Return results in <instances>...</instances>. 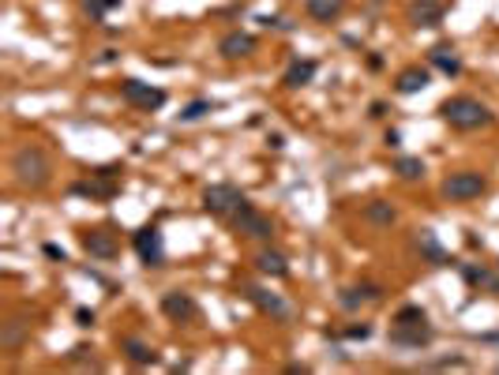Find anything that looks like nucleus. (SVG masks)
Returning a JSON list of instances; mask_svg holds the SVG:
<instances>
[{"label":"nucleus","instance_id":"obj_1","mask_svg":"<svg viewBox=\"0 0 499 375\" xmlns=\"http://www.w3.org/2000/svg\"><path fill=\"white\" fill-rule=\"evenodd\" d=\"M11 180L26 192H38L53 180V162L49 154L42 151L38 143H23L16 154H11Z\"/></svg>","mask_w":499,"mask_h":375},{"label":"nucleus","instance_id":"obj_2","mask_svg":"<svg viewBox=\"0 0 499 375\" xmlns=\"http://www.w3.org/2000/svg\"><path fill=\"white\" fill-rule=\"evenodd\" d=\"M439 113H443L446 124L458 128V131H477V128H488L495 120V113L481 98H473V94H454V98H446L439 105Z\"/></svg>","mask_w":499,"mask_h":375},{"label":"nucleus","instance_id":"obj_3","mask_svg":"<svg viewBox=\"0 0 499 375\" xmlns=\"http://www.w3.org/2000/svg\"><path fill=\"white\" fill-rule=\"evenodd\" d=\"M484 192H488V177L473 169H458L443 180V199H451V203H473Z\"/></svg>","mask_w":499,"mask_h":375},{"label":"nucleus","instance_id":"obj_4","mask_svg":"<svg viewBox=\"0 0 499 375\" xmlns=\"http://www.w3.org/2000/svg\"><path fill=\"white\" fill-rule=\"evenodd\" d=\"M244 203H248V199H244V192L236 184H210L207 192H203V210L207 214H218V218H226V214L233 218V214L241 210Z\"/></svg>","mask_w":499,"mask_h":375},{"label":"nucleus","instance_id":"obj_5","mask_svg":"<svg viewBox=\"0 0 499 375\" xmlns=\"http://www.w3.org/2000/svg\"><path fill=\"white\" fill-rule=\"evenodd\" d=\"M121 98L128 105H136V109H143V113H158L169 102V94L162 87L143 83V79H124V83H121Z\"/></svg>","mask_w":499,"mask_h":375},{"label":"nucleus","instance_id":"obj_6","mask_svg":"<svg viewBox=\"0 0 499 375\" xmlns=\"http://www.w3.org/2000/svg\"><path fill=\"white\" fill-rule=\"evenodd\" d=\"M233 229L241 237H248V240H274V222L267 218V214H259L252 203H244L233 214Z\"/></svg>","mask_w":499,"mask_h":375},{"label":"nucleus","instance_id":"obj_7","mask_svg":"<svg viewBox=\"0 0 499 375\" xmlns=\"http://www.w3.org/2000/svg\"><path fill=\"white\" fill-rule=\"evenodd\" d=\"M241 289H244V297L252 300L263 315L274 319V323H289V319H293V308H289L278 293H270V289H263V286H252V281H244Z\"/></svg>","mask_w":499,"mask_h":375},{"label":"nucleus","instance_id":"obj_8","mask_svg":"<svg viewBox=\"0 0 499 375\" xmlns=\"http://www.w3.org/2000/svg\"><path fill=\"white\" fill-rule=\"evenodd\" d=\"M131 244H136L139 259L147 263V266H162L165 263V240H162V233H158V225L139 229L136 237H131Z\"/></svg>","mask_w":499,"mask_h":375},{"label":"nucleus","instance_id":"obj_9","mask_svg":"<svg viewBox=\"0 0 499 375\" xmlns=\"http://www.w3.org/2000/svg\"><path fill=\"white\" fill-rule=\"evenodd\" d=\"M83 251L90 259H102V263H109L121 256V240H116L109 229H87L83 233Z\"/></svg>","mask_w":499,"mask_h":375},{"label":"nucleus","instance_id":"obj_10","mask_svg":"<svg viewBox=\"0 0 499 375\" xmlns=\"http://www.w3.org/2000/svg\"><path fill=\"white\" fill-rule=\"evenodd\" d=\"M162 312L173 319V323H192L195 315H199V304H195L192 293H184V289H169L165 297H162Z\"/></svg>","mask_w":499,"mask_h":375},{"label":"nucleus","instance_id":"obj_11","mask_svg":"<svg viewBox=\"0 0 499 375\" xmlns=\"http://www.w3.org/2000/svg\"><path fill=\"white\" fill-rule=\"evenodd\" d=\"M256 34H248V31H229V34H221V42H218V53L226 60H244V57H252L256 53Z\"/></svg>","mask_w":499,"mask_h":375},{"label":"nucleus","instance_id":"obj_12","mask_svg":"<svg viewBox=\"0 0 499 375\" xmlns=\"http://www.w3.org/2000/svg\"><path fill=\"white\" fill-rule=\"evenodd\" d=\"M436 342V330L428 323L420 327H390V345H402V349H424V345Z\"/></svg>","mask_w":499,"mask_h":375},{"label":"nucleus","instance_id":"obj_13","mask_svg":"<svg viewBox=\"0 0 499 375\" xmlns=\"http://www.w3.org/2000/svg\"><path fill=\"white\" fill-rule=\"evenodd\" d=\"M26 338H31V323H23V319H4L0 323V349L4 353H19Z\"/></svg>","mask_w":499,"mask_h":375},{"label":"nucleus","instance_id":"obj_14","mask_svg":"<svg viewBox=\"0 0 499 375\" xmlns=\"http://www.w3.org/2000/svg\"><path fill=\"white\" fill-rule=\"evenodd\" d=\"M379 300H383V289L379 286H353V289L338 293V304L346 308V312H357L361 304H379Z\"/></svg>","mask_w":499,"mask_h":375},{"label":"nucleus","instance_id":"obj_15","mask_svg":"<svg viewBox=\"0 0 499 375\" xmlns=\"http://www.w3.org/2000/svg\"><path fill=\"white\" fill-rule=\"evenodd\" d=\"M428 83H432V72L420 68V64H413V68H402V72H398V79H394V90L410 98V94H420Z\"/></svg>","mask_w":499,"mask_h":375},{"label":"nucleus","instance_id":"obj_16","mask_svg":"<svg viewBox=\"0 0 499 375\" xmlns=\"http://www.w3.org/2000/svg\"><path fill=\"white\" fill-rule=\"evenodd\" d=\"M121 353L131 360L136 368H147V364H154L158 360V353H154V345L150 342H143V338H136V334H128V338H121Z\"/></svg>","mask_w":499,"mask_h":375},{"label":"nucleus","instance_id":"obj_17","mask_svg":"<svg viewBox=\"0 0 499 375\" xmlns=\"http://www.w3.org/2000/svg\"><path fill=\"white\" fill-rule=\"evenodd\" d=\"M462 278L469 281L473 289H484V293H492V297H499V274H495V271H488V266L462 263Z\"/></svg>","mask_w":499,"mask_h":375},{"label":"nucleus","instance_id":"obj_18","mask_svg":"<svg viewBox=\"0 0 499 375\" xmlns=\"http://www.w3.org/2000/svg\"><path fill=\"white\" fill-rule=\"evenodd\" d=\"M364 222L375 225V229H390L398 222V207L387 203V199H372V203H364Z\"/></svg>","mask_w":499,"mask_h":375},{"label":"nucleus","instance_id":"obj_19","mask_svg":"<svg viewBox=\"0 0 499 375\" xmlns=\"http://www.w3.org/2000/svg\"><path fill=\"white\" fill-rule=\"evenodd\" d=\"M417 251H420V256H424L432 266H451V263H454V259L443 251V244L436 240V233H432V229H420V233H417Z\"/></svg>","mask_w":499,"mask_h":375},{"label":"nucleus","instance_id":"obj_20","mask_svg":"<svg viewBox=\"0 0 499 375\" xmlns=\"http://www.w3.org/2000/svg\"><path fill=\"white\" fill-rule=\"evenodd\" d=\"M256 271L267 274V278H285L289 274V259L274 248H259L256 251Z\"/></svg>","mask_w":499,"mask_h":375},{"label":"nucleus","instance_id":"obj_21","mask_svg":"<svg viewBox=\"0 0 499 375\" xmlns=\"http://www.w3.org/2000/svg\"><path fill=\"white\" fill-rule=\"evenodd\" d=\"M410 23L413 26H439L443 23V4L439 0H413L410 4Z\"/></svg>","mask_w":499,"mask_h":375},{"label":"nucleus","instance_id":"obj_22","mask_svg":"<svg viewBox=\"0 0 499 375\" xmlns=\"http://www.w3.org/2000/svg\"><path fill=\"white\" fill-rule=\"evenodd\" d=\"M428 64L432 68H439L443 75H462V57L451 49V45H436V49H428Z\"/></svg>","mask_w":499,"mask_h":375},{"label":"nucleus","instance_id":"obj_23","mask_svg":"<svg viewBox=\"0 0 499 375\" xmlns=\"http://www.w3.org/2000/svg\"><path fill=\"white\" fill-rule=\"evenodd\" d=\"M315 72H319V64H315L312 57H305V60H293V64H289V72H285V79H282V83H285L289 90L308 87L312 79H315Z\"/></svg>","mask_w":499,"mask_h":375},{"label":"nucleus","instance_id":"obj_24","mask_svg":"<svg viewBox=\"0 0 499 375\" xmlns=\"http://www.w3.org/2000/svg\"><path fill=\"white\" fill-rule=\"evenodd\" d=\"M346 4L349 0H305V11L319 23H334L341 11H346Z\"/></svg>","mask_w":499,"mask_h":375},{"label":"nucleus","instance_id":"obj_25","mask_svg":"<svg viewBox=\"0 0 499 375\" xmlns=\"http://www.w3.org/2000/svg\"><path fill=\"white\" fill-rule=\"evenodd\" d=\"M424 173H428V165L420 162V158H413V154L394 158V177L398 180H424Z\"/></svg>","mask_w":499,"mask_h":375},{"label":"nucleus","instance_id":"obj_26","mask_svg":"<svg viewBox=\"0 0 499 375\" xmlns=\"http://www.w3.org/2000/svg\"><path fill=\"white\" fill-rule=\"evenodd\" d=\"M207 113H214V102H210V98H195V102H188L177 113V120H180V124H195V120H203Z\"/></svg>","mask_w":499,"mask_h":375},{"label":"nucleus","instance_id":"obj_27","mask_svg":"<svg viewBox=\"0 0 499 375\" xmlns=\"http://www.w3.org/2000/svg\"><path fill=\"white\" fill-rule=\"evenodd\" d=\"M420 323H428V312L420 304H405V308H398V315H394V327H420Z\"/></svg>","mask_w":499,"mask_h":375},{"label":"nucleus","instance_id":"obj_28","mask_svg":"<svg viewBox=\"0 0 499 375\" xmlns=\"http://www.w3.org/2000/svg\"><path fill=\"white\" fill-rule=\"evenodd\" d=\"M341 338H349V342H364V338H372V323H353L341 330Z\"/></svg>","mask_w":499,"mask_h":375},{"label":"nucleus","instance_id":"obj_29","mask_svg":"<svg viewBox=\"0 0 499 375\" xmlns=\"http://www.w3.org/2000/svg\"><path fill=\"white\" fill-rule=\"evenodd\" d=\"M109 8H121V0H87V11H90L94 19H102Z\"/></svg>","mask_w":499,"mask_h":375},{"label":"nucleus","instance_id":"obj_30","mask_svg":"<svg viewBox=\"0 0 499 375\" xmlns=\"http://www.w3.org/2000/svg\"><path fill=\"white\" fill-rule=\"evenodd\" d=\"M75 323H79V327H94V312H90V308H79V312H75Z\"/></svg>","mask_w":499,"mask_h":375},{"label":"nucleus","instance_id":"obj_31","mask_svg":"<svg viewBox=\"0 0 499 375\" xmlns=\"http://www.w3.org/2000/svg\"><path fill=\"white\" fill-rule=\"evenodd\" d=\"M45 256H49V259H57V263L68 259V256H64V248H57V244H45Z\"/></svg>","mask_w":499,"mask_h":375},{"label":"nucleus","instance_id":"obj_32","mask_svg":"<svg viewBox=\"0 0 499 375\" xmlns=\"http://www.w3.org/2000/svg\"><path fill=\"white\" fill-rule=\"evenodd\" d=\"M116 57H121V53H116V49H102V57H98V64H113Z\"/></svg>","mask_w":499,"mask_h":375},{"label":"nucleus","instance_id":"obj_33","mask_svg":"<svg viewBox=\"0 0 499 375\" xmlns=\"http://www.w3.org/2000/svg\"><path fill=\"white\" fill-rule=\"evenodd\" d=\"M387 146H390V151H398V146H402V136H398V131H387V139H383Z\"/></svg>","mask_w":499,"mask_h":375},{"label":"nucleus","instance_id":"obj_34","mask_svg":"<svg viewBox=\"0 0 499 375\" xmlns=\"http://www.w3.org/2000/svg\"><path fill=\"white\" fill-rule=\"evenodd\" d=\"M372 116H375V120L387 116V102H372Z\"/></svg>","mask_w":499,"mask_h":375},{"label":"nucleus","instance_id":"obj_35","mask_svg":"<svg viewBox=\"0 0 499 375\" xmlns=\"http://www.w3.org/2000/svg\"><path fill=\"white\" fill-rule=\"evenodd\" d=\"M368 68L379 72V68H383V57H379V53H372V57H368Z\"/></svg>","mask_w":499,"mask_h":375},{"label":"nucleus","instance_id":"obj_36","mask_svg":"<svg viewBox=\"0 0 499 375\" xmlns=\"http://www.w3.org/2000/svg\"><path fill=\"white\" fill-rule=\"evenodd\" d=\"M481 342H484V345H499V330H492V334H481Z\"/></svg>","mask_w":499,"mask_h":375}]
</instances>
